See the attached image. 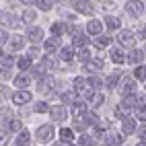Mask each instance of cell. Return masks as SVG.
Here are the masks:
<instances>
[{
  "instance_id": "e575fe53",
  "label": "cell",
  "mask_w": 146,
  "mask_h": 146,
  "mask_svg": "<svg viewBox=\"0 0 146 146\" xmlns=\"http://www.w3.org/2000/svg\"><path fill=\"white\" fill-rule=\"evenodd\" d=\"M111 43V39L107 35H101V37H97V47H107Z\"/></svg>"
},
{
  "instance_id": "7bdbcfd3",
  "label": "cell",
  "mask_w": 146,
  "mask_h": 146,
  "mask_svg": "<svg viewBox=\"0 0 146 146\" xmlns=\"http://www.w3.org/2000/svg\"><path fill=\"white\" fill-rule=\"evenodd\" d=\"M89 80H91V84L95 86V89H99V86H103V82H101V78H97V76H91V78H89Z\"/></svg>"
},
{
  "instance_id": "ab89813d",
  "label": "cell",
  "mask_w": 146,
  "mask_h": 146,
  "mask_svg": "<svg viewBox=\"0 0 146 146\" xmlns=\"http://www.w3.org/2000/svg\"><path fill=\"white\" fill-rule=\"evenodd\" d=\"M136 119L146 121V105H144V107H140V109H136Z\"/></svg>"
},
{
  "instance_id": "7c38bea8",
  "label": "cell",
  "mask_w": 146,
  "mask_h": 146,
  "mask_svg": "<svg viewBox=\"0 0 146 146\" xmlns=\"http://www.w3.org/2000/svg\"><path fill=\"white\" fill-rule=\"evenodd\" d=\"M121 130H123V134H125V136L134 134V132H136V119H132V117H123Z\"/></svg>"
},
{
  "instance_id": "83f0119b",
  "label": "cell",
  "mask_w": 146,
  "mask_h": 146,
  "mask_svg": "<svg viewBox=\"0 0 146 146\" xmlns=\"http://www.w3.org/2000/svg\"><path fill=\"white\" fill-rule=\"evenodd\" d=\"M35 4H37L39 11H50L54 6V0H35Z\"/></svg>"
},
{
  "instance_id": "8d00e7d4",
  "label": "cell",
  "mask_w": 146,
  "mask_h": 146,
  "mask_svg": "<svg viewBox=\"0 0 146 146\" xmlns=\"http://www.w3.org/2000/svg\"><path fill=\"white\" fill-rule=\"evenodd\" d=\"M8 130H13V132H21V130H23V123L19 121V119H13L11 123H8Z\"/></svg>"
},
{
  "instance_id": "bcb514c9",
  "label": "cell",
  "mask_w": 146,
  "mask_h": 146,
  "mask_svg": "<svg viewBox=\"0 0 146 146\" xmlns=\"http://www.w3.org/2000/svg\"><path fill=\"white\" fill-rule=\"evenodd\" d=\"M0 39H2V45H4V43L8 41V33L4 31V29H2V35H0Z\"/></svg>"
},
{
  "instance_id": "ac0fdd59",
  "label": "cell",
  "mask_w": 146,
  "mask_h": 146,
  "mask_svg": "<svg viewBox=\"0 0 146 146\" xmlns=\"http://www.w3.org/2000/svg\"><path fill=\"white\" fill-rule=\"evenodd\" d=\"M121 142H123V136L115 134V132L105 134V144H121Z\"/></svg>"
},
{
  "instance_id": "681fc988",
  "label": "cell",
  "mask_w": 146,
  "mask_h": 146,
  "mask_svg": "<svg viewBox=\"0 0 146 146\" xmlns=\"http://www.w3.org/2000/svg\"><path fill=\"white\" fill-rule=\"evenodd\" d=\"M23 4H31V2H35V0H21Z\"/></svg>"
},
{
  "instance_id": "4dcf8cb0",
  "label": "cell",
  "mask_w": 146,
  "mask_h": 146,
  "mask_svg": "<svg viewBox=\"0 0 146 146\" xmlns=\"http://www.w3.org/2000/svg\"><path fill=\"white\" fill-rule=\"evenodd\" d=\"M134 76H136V80H146V66H138L134 70Z\"/></svg>"
},
{
  "instance_id": "1f68e13d",
  "label": "cell",
  "mask_w": 146,
  "mask_h": 146,
  "mask_svg": "<svg viewBox=\"0 0 146 146\" xmlns=\"http://www.w3.org/2000/svg\"><path fill=\"white\" fill-rule=\"evenodd\" d=\"M121 105H125L130 109V107H136V95H123V103Z\"/></svg>"
},
{
  "instance_id": "60d3db41",
  "label": "cell",
  "mask_w": 146,
  "mask_h": 146,
  "mask_svg": "<svg viewBox=\"0 0 146 146\" xmlns=\"http://www.w3.org/2000/svg\"><path fill=\"white\" fill-rule=\"evenodd\" d=\"M74 93H76V91H74ZM74 93H70V91H68V93H64V95H62L64 103H74Z\"/></svg>"
},
{
  "instance_id": "2e32d148",
  "label": "cell",
  "mask_w": 146,
  "mask_h": 146,
  "mask_svg": "<svg viewBox=\"0 0 146 146\" xmlns=\"http://www.w3.org/2000/svg\"><path fill=\"white\" fill-rule=\"evenodd\" d=\"M29 142H31V136H29V132H27V130H21V132H19V136H17V140H15V144L27 146Z\"/></svg>"
},
{
  "instance_id": "52a82bcc",
  "label": "cell",
  "mask_w": 146,
  "mask_h": 146,
  "mask_svg": "<svg viewBox=\"0 0 146 146\" xmlns=\"http://www.w3.org/2000/svg\"><path fill=\"white\" fill-rule=\"evenodd\" d=\"M52 136H54V125L43 123V125L37 128V138H39V140H50Z\"/></svg>"
},
{
  "instance_id": "e0dca14e",
  "label": "cell",
  "mask_w": 146,
  "mask_h": 146,
  "mask_svg": "<svg viewBox=\"0 0 146 146\" xmlns=\"http://www.w3.org/2000/svg\"><path fill=\"white\" fill-rule=\"evenodd\" d=\"M60 142H58V144H68V140H74V132L70 130V128H62L60 130Z\"/></svg>"
},
{
  "instance_id": "484cf974",
  "label": "cell",
  "mask_w": 146,
  "mask_h": 146,
  "mask_svg": "<svg viewBox=\"0 0 146 146\" xmlns=\"http://www.w3.org/2000/svg\"><path fill=\"white\" fill-rule=\"evenodd\" d=\"M17 66L21 68V70H29V68H31V56H23V58H19Z\"/></svg>"
},
{
  "instance_id": "c3c4849f",
  "label": "cell",
  "mask_w": 146,
  "mask_h": 146,
  "mask_svg": "<svg viewBox=\"0 0 146 146\" xmlns=\"http://www.w3.org/2000/svg\"><path fill=\"white\" fill-rule=\"evenodd\" d=\"M140 103H142V105H146V95H142V97H140Z\"/></svg>"
},
{
  "instance_id": "cb8c5ba5",
  "label": "cell",
  "mask_w": 146,
  "mask_h": 146,
  "mask_svg": "<svg viewBox=\"0 0 146 146\" xmlns=\"http://www.w3.org/2000/svg\"><path fill=\"white\" fill-rule=\"evenodd\" d=\"M103 101H105L103 93H93V97H91V107H93V109H97L99 105H103Z\"/></svg>"
},
{
  "instance_id": "f546056e",
  "label": "cell",
  "mask_w": 146,
  "mask_h": 146,
  "mask_svg": "<svg viewBox=\"0 0 146 146\" xmlns=\"http://www.w3.org/2000/svg\"><path fill=\"white\" fill-rule=\"evenodd\" d=\"M45 72H47V66H45L43 62H41L39 66H35V68H33V74L37 76V78H43V74H45Z\"/></svg>"
},
{
  "instance_id": "d4e9b609",
  "label": "cell",
  "mask_w": 146,
  "mask_h": 146,
  "mask_svg": "<svg viewBox=\"0 0 146 146\" xmlns=\"http://www.w3.org/2000/svg\"><path fill=\"white\" fill-rule=\"evenodd\" d=\"M23 47H25V39H23V37H13V39H11V50L13 52L23 50Z\"/></svg>"
},
{
  "instance_id": "5bb4252c",
  "label": "cell",
  "mask_w": 146,
  "mask_h": 146,
  "mask_svg": "<svg viewBox=\"0 0 146 146\" xmlns=\"http://www.w3.org/2000/svg\"><path fill=\"white\" fill-rule=\"evenodd\" d=\"M142 58H144V52H142V50H132L130 56H128V62L136 66V64H140V62H142Z\"/></svg>"
},
{
  "instance_id": "74e56055",
  "label": "cell",
  "mask_w": 146,
  "mask_h": 146,
  "mask_svg": "<svg viewBox=\"0 0 146 146\" xmlns=\"http://www.w3.org/2000/svg\"><path fill=\"white\" fill-rule=\"evenodd\" d=\"M13 64H15V58H13V56H4V54H2V68H11Z\"/></svg>"
},
{
  "instance_id": "d6a6232c",
  "label": "cell",
  "mask_w": 146,
  "mask_h": 146,
  "mask_svg": "<svg viewBox=\"0 0 146 146\" xmlns=\"http://www.w3.org/2000/svg\"><path fill=\"white\" fill-rule=\"evenodd\" d=\"M35 19H37V13H35V11H25V13H23V21H25V23H33Z\"/></svg>"
},
{
  "instance_id": "277c9868",
  "label": "cell",
  "mask_w": 146,
  "mask_h": 146,
  "mask_svg": "<svg viewBox=\"0 0 146 146\" xmlns=\"http://www.w3.org/2000/svg\"><path fill=\"white\" fill-rule=\"evenodd\" d=\"M125 11H128V15H132V17H140V15L144 13V6H142L140 0H128Z\"/></svg>"
},
{
  "instance_id": "f6af8a7d",
  "label": "cell",
  "mask_w": 146,
  "mask_h": 146,
  "mask_svg": "<svg viewBox=\"0 0 146 146\" xmlns=\"http://www.w3.org/2000/svg\"><path fill=\"white\" fill-rule=\"evenodd\" d=\"M29 56H31V58H37V56H39V52H37V47H31V50H29Z\"/></svg>"
},
{
  "instance_id": "7a4b0ae2",
  "label": "cell",
  "mask_w": 146,
  "mask_h": 146,
  "mask_svg": "<svg viewBox=\"0 0 146 146\" xmlns=\"http://www.w3.org/2000/svg\"><path fill=\"white\" fill-rule=\"evenodd\" d=\"M117 43H119L121 47H134V45H136V35H134L132 31H121V33L117 35Z\"/></svg>"
},
{
  "instance_id": "7402d4cb",
  "label": "cell",
  "mask_w": 146,
  "mask_h": 146,
  "mask_svg": "<svg viewBox=\"0 0 146 146\" xmlns=\"http://www.w3.org/2000/svg\"><path fill=\"white\" fill-rule=\"evenodd\" d=\"M84 66H86V70H99V68H103V60L101 58H91Z\"/></svg>"
},
{
  "instance_id": "44dd1931",
  "label": "cell",
  "mask_w": 146,
  "mask_h": 146,
  "mask_svg": "<svg viewBox=\"0 0 146 146\" xmlns=\"http://www.w3.org/2000/svg\"><path fill=\"white\" fill-rule=\"evenodd\" d=\"M119 80H121V74H117V72H113V74H109L107 76V86H109V89H115V86L119 84Z\"/></svg>"
},
{
  "instance_id": "d590c367",
  "label": "cell",
  "mask_w": 146,
  "mask_h": 146,
  "mask_svg": "<svg viewBox=\"0 0 146 146\" xmlns=\"http://www.w3.org/2000/svg\"><path fill=\"white\" fill-rule=\"evenodd\" d=\"M78 144H89V146H91V144H97V142H95V138H93V136H86V134H82L80 138H78Z\"/></svg>"
},
{
  "instance_id": "3957f363",
  "label": "cell",
  "mask_w": 146,
  "mask_h": 146,
  "mask_svg": "<svg viewBox=\"0 0 146 146\" xmlns=\"http://www.w3.org/2000/svg\"><path fill=\"white\" fill-rule=\"evenodd\" d=\"M72 6L78 13H82V15H93L95 13V8H93V4L89 2V0H72Z\"/></svg>"
},
{
  "instance_id": "8fae6325",
  "label": "cell",
  "mask_w": 146,
  "mask_h": 146,
  "mask_svg": "<svg viewBox=\"0 0 146 146\" xmlns=\"http://www.w3.org/2000/svg\"><path fill=\"white\" fill-rule=\"evenodd\" d=\"M86 103H82V101H76V103H72V115L74 117H82V115H86Z\"/></svg>"
},
{
  "instance_id": "9c48e42d",
  "label": "cell",
  "mask_w": 146,
  "mask_h": 146,
  "mask_svg": "<svg viewBox=\"0 0 146 146\" xmlns=\"http://www.w3.org/2000/svg\"><path fill=\"white\" fill-rule=\"evenodd\" d=\"M43 47H45V52H47V54L58 52V50H60V35H54V33H52V37L45 41V45H43Z\"/></svg>"
},
{
  "instance_id": "30bf717a",
  "label": "cell",
  "mask_w": 146,
  "mask_h": 146,
  "mask_svg": "<svg viewBox=\"0 0 146 146\" xmlns=\"http://www.w3.org/2000/svg\"><path fill=\"white\" fill-rule=\"evenodd\" d=\"M103 29V23L97 21V19H93V21H89V25H86V33L89 35H99Z\"/></svg>"
},
{
  "instance_id": "4316f807",
  "label": "cell",
  "mask_w": 146,
  "mask_h": 146,
  "mask_svg": "<svg viewBox=\"0 0 146 146\" xmlns=\"http://www.w3.org/2000/svg\"><path fill=\"white\" fill-rule=\"evenodd\" d=\"M78 60H80L82 64H86V62L91 60V52H89V47H86V45L78 50Z\"/></svg>"
},
{
  "instance_id": "6da1fadb",
  "label": "cell",
  "mask_w": 146,
  "mask_h": 146,
  "mask_svg": "<svg viewBox=\"0 0 146 146\" xmlns=\"http://www.w3.org/2000/svg\"><path fill=\"white\" fill-rule=\"evenodd\" d=\"M93 89H95V86L91 84V80H86L84 76H76V78H74V91H76V95L91 99V97H93Z\"/></svg>"
},
{
  "instance_id": "5b68a950",
  "label": "cell",
  "mask_w": 146,
  "mask_h": 146,
  "mask_svg": "<svg viewBox=\"0 0 146 146\" xmlns=\"http://www.w3.org/2000/svg\"><path fill=\"white\" fill-rule=\"evenodd\" d=\"M27 39L29 41H33V43H39L43 39V29L41 27H29V31H27Z\"/></svg>"
},
{
  "instance_id": "ffe728a7",
  "label": "cell",
  "mask_w": 146,
  "mask_h": 146,
  "mask_svg": "<svg viewBox=\"0 0 146 146\" xmlns=\"http://www.w3.org/2000/svg\"><path fill=\"white\" fill-rule=\"evenodd\" d=\"M29 84H31V78H29V76L19 74L17 78H15V86H17V89H27Z\"/></svg>"
},
{
  "instance_id": "d6986e66",
  "label": "cell",
  "mask_w": 146,
  "mask_h": 146,
  "mask_svg": "<svg viewBox=\"0 0 146 146\" xmlns=\"http://www.w3.org/2000/svg\"><path fill=\"white\" fill-rule=\"evenodd\" d=\"M105 25H107L109 31H117V29L121 27V21H119V19H115V17H107L105 19Z\"/></svg>"
},
{
  "instance_id": "7dc6e473",
  "label": "cell",
  "mask_w": 146,
  "mask_h": 146,
  "mask_svg": "<svg viewBox=\"0 0 146 146\" xmlns=\"http://www.w3.org/2000/svg\"><path fill=\"white\" fill-rule=\"evenodd\" d=\"M8 76H11V72H8L6 68H2V80H8Z\"/></svg>"
},
{
  "instance_id": "f1b7e54d",
  "label": "cell",
  "mask_w": 146,
  "mask_h": 146,
  "mask_svg": "<svg viewBox=\"0 0 146 146\" xmlns=\"http://www.w3.org/2000/svg\"><path fill=\"white\" fill-rule=\"evenodd\" d=\"M68 31V27L64 25V23H54L52 25V33L54 35H62V33H66Z\"/></svg>"
},
{
  "instance_id": "4fadbf2b",
  "label": "cell",
  "mask_w": 146,
  "mask_h": 146,
  "mask_svg": "<svg viewBox=\"0 0 146 146\" xmlns=\"http://www.w3.org/2000/svg\"><path fill=\"white\" fill-rule=\"evenodd\" d=\"M109 58H111V62H113V64H123V62H128V58L123 56V52L119 50V47H115V50H111Z\"/></svg>"
},
{
  "instance_id": "ba28073f",
  "label": "cell",
  "mask_w": 146,
  "mask_h": 146,
  "mask_svg": "<svg viewBox=\"0 0 146 146\" xmlns=\"http://www.w3.org/2000/svg\"><path fill=\"white\" fill-rule=\"evenodd\" d=\"M31 101V93L29 91H19V93H13V103L15 105H25V103H29Z\"/></svg>"
},
{
  "instance_id": "603a6c76",
  "label": "cell",
  "mask_w": 146,
  "mask_h": 146,
  "mask_svg": "<svg viewBox=\"0 0 146 146\" xmlns=\"http://www.w3.org/2000/svg\"><path fill=\"white\" fill-rule=\"evenodd\" d=\"M86 43H89V37L84 33H74V45L76 47H84Z\"/></svg>"
},
{
  "instance_id": "836d02e7",
  "label": "cell",
  "mask_w": 146,
  "mask_h": 146,
  "mask_svg": "<svg viewBox=\"0 0 146 146\" xmlns=\"http://www.w3.org/2000/svg\"><path fill=\"white\" fill-rule=\"evenodd\" d=\"M60 56H62V60H64V62H70V60H72V58H74V52L70 50V47H64V50H62V54H60Z\"/></svg>"
},
{
  "instance_id": "b9f144b4",
  "label": "cell",
  "mask_w": 146,
  "mask_h": 146,
  "mask_svg": "<svg viewBox=\"0 0 146 146\" xmlns=\"http://www.w3.org/2000/svg\"><path fill=\"white\" fill-rule=\"evenodd\" d=\"M43 64H45L47 68H56V66H58V62L54 60V58H43Z\"/></svg>"
},
{
  "instance_id": "9a60e30c",
  "label": "cell",
  "mask_w": 146,
  "mask_h": 146,
  "mask_svg": "<svg viewBox=\"0 0 146 146\" xmlns=\"http://www.w3.org/2000/svg\"><path fill=\"white\" fill-rule=\"evenodd\" d=\"M121 93L123 95H136V80L134 78H128L121 86Z\"/></svg>"
},
{
  "instance_id": "8992f818",
  "label": "cell",
  "mask_w": 146,
  "mask_h": 146,
  "mask_svg": "<svg viewBox=\"0 0 146 146\" xmlns=\"http://www.w3.org/2000/svg\"><path fill=\"white\" fill-rule=\"evenodd\" d=\"M50 115H52V119H56V121H64V119L68 117V111H66V107L56 105V107H52V109H50Z\"/></svg>"
},
{
  "instance_id": "ee69618b",
  "label": "cell",
  "mask_w": 146,
  "mask_h": 146,
  "mask_svg": "<svg viewBox=\"0 0 146 146\" xmlns=\"http://www.w3.org/2000/svg\"><path fill=\"white\" fill-rule=\"evenodd\" d=\"M140 144H146V128L140 130Z\"/></svg>"
},
{
  "instance_id": "f35d334b",
  "label": "cell",
  "mask_w": 146,
  "mask_h": 146,
  "mask_svg": "<svg viewBox=\"0 0 146 146\" xmlns=\"http://www.w3.org/2000/svg\"><path fill=\"white\" fill-rule=\"evenodd\" d=\"M45 111H50V109H47V103H45V101L35 103V113H45Z\"/></svg>"
}]
</instances>
